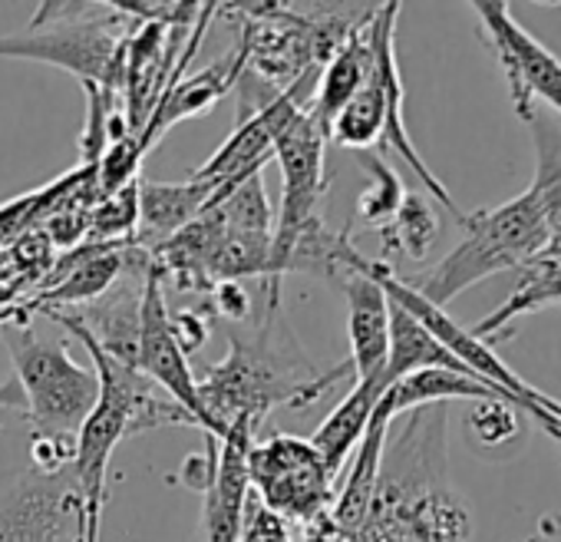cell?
I'll use <instances>...</instances> for the list:
<instances>
[{
	"label": "cell",
	"instance_id": "6da1fadb",
	"mask_svg": "<svg viewBox=\"0 0 561 542\" xmlns=\"http://www.w3.org/2000/svg\"><path fill=\"white\" fill-rule=\"evenodd\" d=\"M446 404L410 410L387 433L367 519L344 542H469V506L449 483Z\"/></svg>",
	"mask_w": 561,
	"mask_h": 542
},
{
	"label": "cell",
	"instance_id": "7a4b0ae2",
	"mask_svg": "<svg viewBox=\"0 0 561 542\" xmlns=\"http://www.w3.org/2000/svg\"><path fill=\"white\" fill-rule=\"evenodd\" d=\"M344 374H351V364L321 374L298 338L280 325L277 312H264V321L251 335H228V358L198 377V400L211 437L221 440L234 420L261 427L277 404L308 410Z\"/></svg>",
	"mask_w": 561,
	"mask_h": 542
},
{
	"label": "cell",
	"instance_id": "3957f363",
	"mask_svg": "<svg viewBox=\"0 0 561 542\" xmlns=\"http://www.w3.org/2000/svg\"><path fill=\"white\" fill-rule=\"evenodd\" d=\"M139 21L113 4H41L27 31L0 37V57L60 67L110 97L123 87L126 47Z\"/></svg>",
	"mask_w": 561,
	"mask_h": 542
},
{
	"label": "cell",
	"instance_id": "277c9868",
	"mask_svg": "<svg viewBox=\"0 0 561 542\" xmlns=\"http://www.w3.org/2000/svg\"><path fill=\"white\" fill-rule=\"evenodd\" d=\"M459 228L462 238L456 248L423 279L410 282V289L436 308H446L456 295L502 271H528L541 255H548V235L528 192L462 215Z\"/></svg>",
	"mask_w": 561,
	"mask_h": 542
},
{
	"label": "cell",
	"instance_id": "5b68a950",
	"mask_svg": "<svg viewBox=\"0 0 561 542\" xmlns=\"http://www.w3.org/2000/svg\"><path fill=\"white\" fill-rule=\"evenodd\" d=\"M14 381L24 394V417L37 433L77 437L83 420L93 414L100 400V377L77 364L60 345H47L37 338L31 321H11L0 328Z\"/></svg>",
	"mask_w": 561,
	"mask_h": 542
},
{
	"label": "cell",
	"instance_id": "8992f818",
	"mask_svg": "<svg viewBox=\"0 0 561 542\" xmlns=\"http://www.w3.org/2000/svg\"><path fill=\"white\" fill-rule=\"evenodd\" d=\"M248 479L257 503L288 526H311L331 512L337 479L308 437L267 433L248 450Z\"/></svg>",
	"mask_w": 561,
	"mask_h": 542
},
{
	"label": "cell",
	"instance_id": "52a82bcc",
	"mask_svg": "<svg viewBox=\"0 0 561 542\" xmlns=\"http://www.w3.org/2000/svg\"><path fill=\"white\" fill-rule=\"evenodd\" d=\"M360 268L367 271V275L383 289V295L393 302V305H400L413 321H420L469 374H476L479 381H485L489 387H499L502 394H508L525 414H531L538 424L545 420V417H551V420H561V400H554V397H548L545 391H538V387H531L525 377H518L499 354H495V348L492 345H485V341H479L466 325H456L449 315H446V308H436V305H430L420 292H413L410 289V282H403L397 271L387 264V261H370V258H360Z\"/></svg>",
	"mask_w": 561,
	"mask_h": 542
},
{
	"label": "cell",
	"instance_id": "ba28073f",
	"mask_svg": "<svg viewBox=\"0 0 561 542\" xmlns=\"http://www.w3.org/2000/svg\"><path fill=\"white\" fill-rule=\"evenodd\" d=\"M472 11L482 37L489 41L502 67L515 116L528 123L535 116V106L545 103L551 116L561 120V60L512 18L508 4H502V0H495V4L482 0V4H472Z\"/></svg>",
	"mask_w": 561,
	"mask_h": 542
},
{
	"label": "cell",
	"instance_id": "9c48e42d",
	"mask_svg": "<svg viewBox=\"0 0 561 542\" xmlns=\"http://www.w3.org/2000/svg\"><path fill=\"white\" fill-rule=\"evenodd\" d=\"M136 371L146 374L162 394H169L205 437H211V424L205 417V407L198 400V377L188 368V354L175 341L169 305L162 295V275L152 268L142 292V315H139V351H136Z\"/></svg>",
	"mask_w": 561,
	"mask_h": 542
},
{
	"label": "cell",
	"instance_id": "30bf717a",
	"mask_svg": "<svg viewBox=\"0 0 561 542\" xmlns=\"http://www.w3.org/2000/svg\"><path fill=\"white\" fill-rule=\"evenodd\" d=\"M318 80H321V70H308L288 90H280L267 106H261L257 113L241 120L231 129V136L221 143V149L195 169V179H211L221 185L228 179H244L248 172L261 169L274 149V139L285 133V126L301 110H308L314 103Z\"/></svg>",
	"mask_w": 561,
	"mask_h": 542
},
{
	"label": "cell",
	"instance_id": "8fae6325",
	"mask_svg": "<svg viewBox=\"0 0 561 542\" xmlns=\"http://www.w3.org/2000/svg\"><path fill=\"white\" fill-rule=\"evenodd\" d=\"M80 496L70 470L60 476H21L0 499V542H60L77 522Z\"/></svg>",
	"mask_w": 561,
	"mask_h": 542
},
{
	"label": "cell",
	"instance_id": "7c38bea8",
	"mask_svg": "<svg viewBox=\"0 0 561 542\" xmlns=\"http://www.w3.org/2000/svg\"><path fill=\"white\" fill-rule=\"evenodd\" d=\"M257 427L251 420H234L228 433L218 440V466L215 479L205 489L202 509V542H238L244 529V512L251 499L248 479V450L254 443Z\"/></svg>",
	"mask_w": 561,
	"mask_h": 542
},
{
	"label": "cell",
	"instance_id": "4fadbf2b",
	"mask_svg": "<svg viewBox=\"0 0 561 542\" xmlns=\"http://www.w3.org/2000/svg\"><path fill=\"white\" fill-rule=\"evenodd\" d=\"M360 251L354 248L347 271L341 275L347 295V341H351V374L357 381L383 377L390 354V302L383 289L360 268Z\"/></svg>",
	"mask_w": 561,
	"mask_h": 542
},
{
	"label": "cell",
	"instance_id": "5bb4252c",
	"mask_svg": "<svg viewBox=\"0 0 561 542\" xmlns=\"http://www.w3.org/2000/svg\"><path fill=\"white\" fill-rule=\"evenodd\" d=\"M393 427V414L390 407L377 404L351 463L344 466V486L334 493V503H331V512L328 519L337 526V532L347 539L360 529V522L367 519L370 512V503H374V493H377V476H380V460H383V447H387V433Z\"/></svg>",
	"mask_w": 561,
	"mask_h": 542
},
{
	"label": "cell",
	"instance_id": "9a60e30c",
	"mask_svg": "<svg viewBox=\"0 0 561 542\" xmlns=\"http://www.w3.org/2000/svg\"><path fill=\"white\" fill-rule=\"evenodd\" d=\"M215 192L218 182L195 176L188 182H139V225L133 241L146 251H156L188 222H195Z\"/></svg>",
	"mask_w": 561,
	"mask_h": 542
},
{
	"label": "cell",
	"instance_id": "2e32d148",
	"mask_svg": "<svg viewBox=\"0 0 561 542\" xmlns=\"http://www.w3.org/2000/svg\"><path fill=\"white\" fill-rule=\"evenodd\" d=\"M387 391L390 387H387L383 377L357 381L347 391V397L328 414V420L314 430L311 443L324 456V463H328L334 479L351 463V456H354V450H357V443H360V437H364V430H367V424H370V417H374V410H377V404H380V397Z\"/></svg>",
	"mask_w": 561,
	"mask_h": 542
},
{
	"label": "cell",
	"instance_id": "e0dca14e",
	"mask_svg": "<svg viewBox=\"0 0 561 542\" xmlns=\"http://www.w3.org/2000/svg\"><path fill=\"white\" fill-rule=\"evenodd\" d=\"M551 305H561V248L558 251H548L541 255L528 271H525V282L492 312L485 315L479 325H472L469 331L485 341V345H495L502 338H512V328L525 318V315H535L541 308H551Z\"/></svg>",
	"mask_w": 561,
	"mask_h": 542
},
{
	"label": "cell",
	"instance_id": "ac0fdd59",
	"mask_svg": "<svg viewBox=\"0 0 561 542\" xmlns=\"http://www.w3.org/2000/svg\"><path fill=\"white\" fill-rule=\"evenodd\" d=\"M377 14V11H374ZM374 14L337 47V54L324 64L318 90H314V103L311 113L321 120V126L328 129V123L354 100V93L367 83L370 67H374V41H370V21Z\"/></svg>",
	"mask_w": 561,
	"mask_h": 542
},
{
	"label": "cell",
	"instance_id": "d6986e66",
	"mask_svg": "<svg viewBox=\"0 0 561 542\" xmlns=\"http://www.w3.org/2000/svg\"><path fill=\"white\" fill-rule=\"evenodd\" d=\"M535 146V176L525 189L538 208V218L548 235V251L561 248V120L538 113L528 120Z\"/></svg>",
	"mask_w": 561,
	"mask_h": 542
},
{
	"label": "cell",
	"instance_id": "ffe728a7",
	"mask_svg": "<svg viewBox=\"0 0 561 542\" xmlns=\"http://www.w3.org/2000/svg\"><path fill=\"white\" fill-rule=\"evenodd\" d=\"M453 400H472V404H482V400H505L512 407H518L508 394H502L499 387H489L485 381L479 377H469V374H456V371H416L403 381H397L387 394H383V404L390 407L393 420L410 414V410H420V407H433V404H453ZM522 410V407H518Z\"/></svg>",
	"mask_w": 561,
	"mask_h": 542
},
{
	"label": "cell",
	"instance_id": "44dd1931",
	"mask_svg": "<svg viewBox=\"0 0 561 542\" xmlns=\"http://www.w3.org/2000/svg\"><path fill=\"white\" fill-rule=\"evenodd\" d=\"M416 371H456V374H469L420 321H413L400 305L390 302V354H387L383 381H387V387H393L397 381H403V377H410ZM469 377H476V374H469Z\"/></svg>",
	"mask_w": 561,
	"mask_h": 542
},
{
	"label": "cell",
	"instance_id": "7402d4cb",
	"mask_svg": "<svg viewBox=\"0 0 561 542\" xmlns=\"http://www.w3.org/2000/svg\"><path fill=\"white\" fill-rule=\"evenodd\" d=\"M377 235L383 241V255H403L410 261H423L439 238V215L426 195L407 192L397 215L383 228H377Z\"/></svg>",
	"mask_w": 561,
	"mask_h": 542
},
{
	"label": "cell",
	"instance_id": "603a6c76",
	"mask_svg": "<svg viewBox=\"0 0 561 542\" xmlns=\"http://www.w3.org/2000/svg\"><path fill=\"white\" fill-rule=\"evenodd\" d=\"M364 166L370 172V185L360 192L354 215L370 228H383L397 215V208L407 195V185H403L400 172L383 162L380 153H364Z\"/></svg>",
	"mask_w": 561,
	"mask_h": 542
},
{
	"label": "cell",
	"instance_id": "cb8c5ba5",
	"mask_svg": "<svg viewBox=\"0 0 561 542\" xmlns=\"http://www.w3.org/2000/svg\"><path fill=\"white\" fill-rule=\"evenodd\" d=\"M136 225H139V182L113 192V195H100L93 212H90V232L87 241H103V245H126L136 238Z\"/></svg>",
	"mask_w": 561,
	"mask_h": 542
},
{
	"label": "cell",
	"instance_id": "d4e9b609",
	"mask_svg": "<svg viewBox=\"0 0 561 542\" xmlns=\"http://www.w3.org/2000/svg\"><path fill=\"white\" fill-rule=\"evenodd\" d=\"M469 430L479 437L482 447L495 450L499 443H512L518 437V420L512 414V404L505 400H482L469 410Z\"/></svg>",
	"mask_w": 561,
	"mask_h": 542
},
{
	"label": "cell",
	"instance_id": "484cf974",
	"mask_svg": "<svg viewBox=\"0 0 561 542\" xmlns=\"http://www.w3.org/2000/svg\"><path fill=\"white\" fill-rule=\"evenodd\" d=\"M73 440L77 437H54L34 433L31 440V473L37 476H60L73 463Z\"/></svg>",
	"mask_w": 561,
	"mask_h": 542
},
{
	"label": "cell",
	"instance_id": "4316f807",
	"mask_svg": "<svg viewBox=\"0 0 561 542\" xmlns=\"http://www.w3.org/2000/svg\"><path fill=\"white\" fill-rule=\"evenodd\" d=\"M238 542H295L291 539V526L280 522L277 516H271L257 499H248V512H244V529Z\"/></svg>",
	"mask_w": 561,
	"mask_h": 542
},
{
	"label": "cell",
	"instance_id": "83f0119b",
	"mask_svg": "<svg viewBox=\"0 0 561 542\" xmlns=\"http://www.w3.org/2000/svg\"><path fill=\"white\" fill-rule=\"evenodd\" d=\"M211 295H215V312L221 318H231V321H241L251 308L244 289L238 282H215L211 285Z\"/></svg>",
	"mask_w": 561,
	"mask_h": 542
},
{
	"label": "cell",
	"instance_id": "f1b7e54d",
	"mask_svg": "<svg viewBox=\"0 0 561 542\" xmlns=\"http://www.w3.org/2000/svg\"><path fill=\"white\" fill-rule=\"evenodd\" d=\"M169 318H172L175 341L182 345V351H185V354H192V351H198V348L205 345L208 328L202 325V318H198L195 312H175V315H169Z\"/></svg>",
	"mask_w": 561,
	"mask_h": 542
},
{
	"label": "cell",
	"instance_id": "f546056e",
	"mask_svg": "<svg viewBox=\"0 0 561 542\" xmlns=\"http://www.w3.org/2000/svg\"><path fill=\"white\" fill-rule=\"evenodd\" d=\"M298 542H344V535L337 532V526L328 516H321L318 522L305 526V532H301Z\"/></svg>",
	"mask_w": 561,
	"mask_h": 542
},
{
	"label": "cell",
	"instance_id": "4dcf8cb0",
	"mask_svg": "<svg viewBox=\"0 0 561 542\" xmlns=\"http://www.w3.org/2000/svg\"><path fill=\"white\" fill-rule=\"evenodd\" d=\"M4 407H21L24 410V394H21V387H18L14 377L4 387H0V410H4Z\"/></svg>",
	"mask_w": 561,
	"mask_h": 542
},
{
	"label": "cell",
	"instance_id": "1f68e13d",
	"mask_svg": "<svg viewBox=\"0 0 561 542\" xmlns=\"http://www.w3.org/2000/svg\"><path fill=\"white\" fill-rule=\"evenodd\" d=\"M11 321H31V312L27 308H0V328L11 325Z\"/></svg>",
	"mask_w": 561,
	"mask_h": 542
},
{
	"label": "cell",
	"instance_id": "d6a6232c",
	"mask_svg": "<svg viewBox=\"0 0 561 542\" xmlns=\"http://www.w3.org/2000/svg\"><path fill=\"white\" fill-rule=\"evenodd\" d=\"M541 427H545V430L551 433V440L561 447V420H551V417H545V420H541Z\"/></svg>",
	"mask_w": 561,
	"mask_h": 542
},
{
	"label": "cell",
	"instance_id": "836d02e7",
	"mask_svg": "<svg viewBox=\"0 0 561 542\" xmlns=\"http://www.w3.org/2000/svg\"><path fill=\"white\" fill-rule=\"evenodd\" d=\"M531 542H541V539H538V535H535V539H531Z\"/></svg>",
	"mask_w": 561,
	"mask_h": 542
}]
</instances>
